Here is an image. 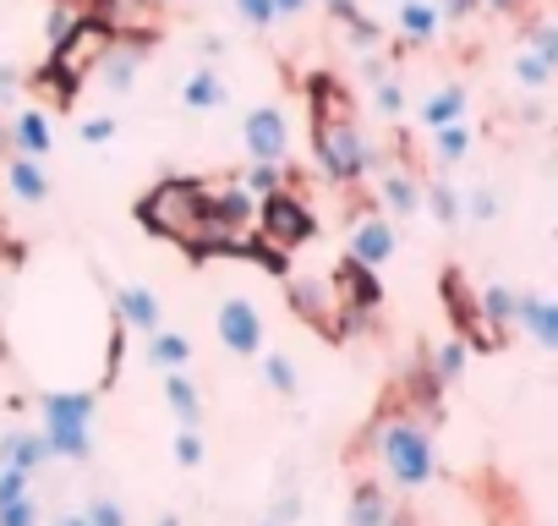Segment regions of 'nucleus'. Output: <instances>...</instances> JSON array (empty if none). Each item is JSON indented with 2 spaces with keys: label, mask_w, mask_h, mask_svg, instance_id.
I'll return each instance as SVG.
<instances>
[{
  "label": "nucleus",
  "mask_w": 558,
  "mask_h": 526,
  "mask_svg": "<svg viewBox=\"0 0 558 526\" xmlns=\"http://www.w3.org/2000/svg\"><path fill=\"white\" fill-rule=\"evenodd\" d=\"M373 455H378V466L389 471V482L405 488V493H422V488L438 477L433 428L416 422V417H384V422L373 428Z\"/></svg>",
  "instance_id": "obj_1"
},
{
  "label": "nucleus",
  "mask_w": 558,
  "mask_h": 526,
  "mask_svg": "<svg viewBox=\"0 0 558 526\" xmlns=\"http://www.w3.org/2000/svg\"><path fill=\"white\" fill-rule=\"evenodd\" d=\"M137 219H143L154 236H165V241L197 252V236H203V219H208V192H203V181H186V176L154 181V187L143 192V203H137Z\"/></svg>",
  "instance_id": "obj_2"
},
{
  "label": "nucleus",
  "mask_w": 558,
  "mask_h": 526,
  "mask_svg": "<svg viewBox=\"0 0 558 526\" xmlns=\"http://www.w3.org/2000/svg\"><path fill=\"white\" fill-rule=\"evenodd\" d=\"M313 154H318V170H324L335 187H356L367 170H378V154H373V143L362 138V127L351 121V110H324V116H313Z\"/></svg>",
  "instance_id": "obj_3"
},
{
  "label": "nucleus",
  "mask_w": 558,
  "mask_h": 526,
  "mask_svg": "<svg viewBox=\"0 0 558 526\" xmlns=\"http://www.w3.org/2000/svg\"><path fill=\"white\" fill-rule=\"evenodd\" d=\"M318 236V214L307 208V198H296L291 187L286 192H274L257 203L252 214V241L268 252V258H296L302 247H313Z\"/></svg>",
  "instance_id": "obj_4"
},
{
  "label": "nucleus",
  "mask_w": 558,
  "mask_h": 526,
  "mask_svg": "<svg viewBox=\"0 0 558 526\" xmlns=\"http://www.w3.org/2000/svg\"><path fill=\"white\" fill-rule=\"evenodd\" d=\"M110 39H116V28H110L105 17H77V28L50 50V72L77 94V88L94 77V67H99V56L110 50Z\"/></svg>",
  "instance_id": "obj_5"
},
{
  "label": "nucleus",
  "mask_w": 558,
  "mask_h": 526,
  "mask_svg": "<svg viewBox=\"0 0 558 526\" xmlns=\"http://www.w3.org/2000/svg\"><path fill=\"white\" fill-rule=\"evenodd\" d=\"M214 335H219V346H225L230 357H241V362H257V351L268 346V330H263V313H257L252 297H225V302L214 308Z\"/></svg>",
  "instance_id": "obj_6"
},
{
  "label": "nucleus",
  "mask_w": 558,
  "mask_h": 526,
  "mask_svg": "<svg viewBox=\"0 0 558 526\" xmlns=\"http://www.w3.org/2000/svg\"><path fill=\"white\" fill-rule=\"evenodd\" d=\"M241 148H246V159L286 165L291 159V116L279 105H252L241 116Z\"/></svg>",
  "instance_id": "obj_7"
},
{
  "label": "nucleus",
  "mask_w": 558,
  "mask_h": 526,
  "mask_svg": "<svg viewBox=\"0 0 558 526\" xmlns=\"http://www.w3.org/2000/svg\"><path fill=\"white\" fill-rule=\"evenodd\" d=\"M143 67H148V39H143V34H121V39H110V50L99 56L94 77H99V88H105L110 99H121V94L137 88Z\"/></svg>",
  "instance_id": "obj_8"
},
{
  "label": "nucleus",
  "mask_w": 558,
  "mask_h": 526,
  "mask_svg": "<svg viewBox=\"0 0 558 526\" xmlns=\"http://www.w3.org/2000/svg\"><path fill=\"white\" fill-rule=\"evenodd\" d=\"M351 263H362V270H384V263L400 252V225L378 208V214H362L356 225H351Z\"/></svg>",
  "instance_id": "obj_9"
},
{
  "label": "nucleus",
  "mask_w": 558,
  "mask_h": 526,
  "mask_svg": "<svg viewBox=\"0 0 558 526\" xmlns=\"http://www.w3.org/2000/svg\"><path fill=\"white\" fill-rule=\"evenodd\" d=\"M291 308H296V319H307V324H318V330H335V319H340L335 280H329V275H296V280H291Z\"/></svg>",
  "instance_id": "obj_10"
},
{
  "label": "nucleus",
  "mask_w": 558,
  "mask_h": 526,
  "mask_svg": "<svg viewBox=\"0 0 558 526\" xmlns=\"http://www.w3.org/2000/svg\"><path fill=\"white\" fill-rule=\"evenodd\" d=\"M110 308H116V319L126 324V330H137V335H154L159 324H165V302H159V291L154 286H116V297H110Z\"/></svg>",
  "instance_id": "obj_11"
},
{
  "label": "nucleus",
  "mask_w": 558,
  "mask_h": 526,
  "mask_svg": "<svg viewBox=\"0 0 558 526\" xmlns=\"http://www.w3.org/2000/svg\"><path fill=\"white\" fill-rule=\"evenodd\" d=\"M99 395L94 390H50L39 395V422L45 428H94Z\"/></svg>",
  "instance_id": "obj_12"
},
{
  "label": "nucleus",
  "mask_w": 558,
  "mask_h": 526,
  "mask_svg": "<svg viewBox=\"0 0 558 526\" xmlns=\"http://www.w3.org/2000/svg\"><path fill=\"white\" fill-rule=\"evenodd\" d=\"M7 138H12V148H17V154H28V159H50V148H56L50 110L17 105V110H12V121H7Z\"/></svg>",
  "instance_id": "obj_13"
},
{
  "label": "nucleus",
  "mask_w": 558,
  "mask_h": 526,
  "mask_svg": "<svg viewBox=\"0 0 558 526\" xmlns=\"http://www.w3.org/2000/svg\"><path fill=\"white\" fill-rule=\"evenodd\" d=\"M514 324L542 346V351H558V302L542 297V291H514Z\"/></svg>",
  "instance_id": "obj_14"
},
{
  "label": "nucleus",
  "mask_w": 558,
  "mask_h": 526,
  "mask_svg": "<svg viewBox=\"0 0 558 526\" xmlns=\"http://www.w3.org/2000/svg\"><path fill=\"white\" fill-rule=\"evenodd\" d=\"M378 208L400 225V219H416L422 214V181L411 176V170H400V165H389V170H378Z\"/></svg>",
  "instance_id": "obj_15"
},
{
  "label": "nucleus",
  "mask_w": 558,
  "mask_h": 526,
  "mask_svg": "<svg viewBox=\"0 0 558 526\" xmlns=\"http://www.w3.org/2000/svg\"><path fill=\"white\" fill-rule=\"evenodd\" d=\"M395 34L405 39V45H438V34H444V12L433 7V0H400V12H395Z\"/></svg>",
  "instance_id": "obj_16"
},
{
  "label": "nucleus",
  "mask_w": 558,
  "mask_h": 526,
  "mask_svg": "<svg viewBox=\"0 0 558 526\" xmlns=\"http://www.w3.org/2000/svg\"><path fill=\"white\" fill-rule=\"evenodd\" d=\"M225 99H230V88H225V77L214 67H192L186 72V83H181V110L186 116H214V110H225Z\"/></svg>",
  "instance_id": "obj_17"
},
{
  "label": "nucleus",
  "mask_w": 558,
  "mask_h": 526,
  "mask_svg": "<svg viewBox=\"0 0 558 526\" xmlns=\"http://www.w3.org/2000/svg\"><path fill=\"white\" fill-rule=\"evenodd\" d=\"M465 110H471V88L465 83H444V88H433L416 105V121H422V132H438L449 121H465Z\"/></svg>",
  "instance_id": "obj_18"
},
{
  "label": "nucleus",
  "mask_w": 558,
  "mask_h": 526,
  "mask_svg": "<svg viewBox=\"0 0 558 526\" xmlns=\"http://www.w3.org/2000/svg\"><path fill=\"white\" fill-rule=\"evenodd\" d=\"M7 187H12V198L17 203H28V208H39V203H50V170H45V159H28V154H12L7 159Z\"/></svg>",
  "instance_id": "obj_19"
},
{
  "label": "nucleus",
  "mask_w": 558,
  "mask_h": 526,
  "mask_svg": "<svg viewBox=\"0 0 558 526\" xmlns=\"http://www.w3.org/2000/svg\"><path fill=\"white\" fill-rule=\"evenodd\" d=\"M56 455L45 444V433L34 428H12V433H0V466H17V471H45Z\"/></svg>",
  "instance_id": "obj_20"
},
{
  "label": "nucleus",
  "mask_w": 558,
  "mask_h": 526,
  "mask_svg": "<svg viewBox=\"0 0 558 526\" xmlns=\"http://www.w3.org/2000/svg\"><path fill=\"white\" fill-rule=\"evenodd\" d=\"M165 406H170V417L181 428H203V390L186 379V368L165 373Z\"/></svg>",
  "instance_id": "obj_21"
},
{
  "label": "nucleus",
  "mask_w": 558,
  "mask_h": 526,
  "mask_svg": "<svg viewBox=\"0 0 558 526\" xmlns=\"http://www.w3.org/2000/svg\"><path fill=\"white\" fill-rule=\"evenodd\" d=\"M389 515H395V499L384 493V482H356L345 526H389Z\"/></svg>",
  "instance_id": "obj_22"
},
{
  "label": "nucleus",
  "mask_w": 558,
  "mask_h": 526,
  "mask_svg": "<svg viewBox=\"0 0 558 526\" xmlns=\"http://www.w3.org/2000/svg\"><path fill=\"white\" fill-rule=\"evenodd\" d=\"M427 138H433V159H438L444 170L465 165V159H471V148H476L471 121H449V127H438V132H427Z\"/></svg>",
  "instance_id": "obj_23"
},
{
  "label": "nucleus",
  "mask_w": 558,
  "mask_h": 526,
  "mask_svg": "<svg viewBox=\"0 0 558 526\" xmlns=\"http://www.w3.org/2000/svg\"><path fill=\"white\" fill-rule=\"evenodd\" d=\"M422 208L444 225V230H460L465 219H460V187L449 181V176H433V181H422Z\"/></svg>",
  "instance_id": "obj_24"
},
{
  "label": "nucleus",
  "mask_w": 558,
  "mask_h": 526,
  "mask_svg": "<svg viewBox=\"0 0 558 526\" xmlns=\"http://www.w3.org/2000/svg\"><path fill=\"white\" fill-rule=\"evenodd\" d=\"M476 313H482V324H487L493 335H504V330L514 324V286L487 280V286L476 291Z\"/></svg>",
  "instance_id": "obj_25"
},
{
  "label": "nucleus",
  "mask_w": 558,
  "mask_h": 526,
  "mask_svg": "<svg viewBox=\"0 0 558 526\" xmlns=\"http://www.w3.org/2000/svg\"><path fill=\"white\" fill-rule=\"evenodd\" d=\"M148 362H154L159 373H175V368L192 362V340H186L181 330H165V324H159V330L148 335Z\"/></svg>",
  "instance_id": "obj_26"
},
{
  "label": "nucleus",
  "mask_w": 558,
  "mask_h": 526,
  "mask_svg": "<svg viewBox=\"0 0 558 526\" xmlns=\"http://www.w3.org/2000/svg\"><path fill=\"white\" fill-rule=\"evenodd\" d=\"M235 181L263 203V198H274V192H286V187H291V170H286V165H268V159H246V170H241Z\"/></svg>",
  "instance_id": "obj_27"
},
{
  "label": "nucleus",
  "mask_w": 558,
  "mask_h": 526,
  "mask_svg": "<svg viewBox=\"0 0 558 526\" xmlns=\"http://www.w3.org/2000/svg\"><path fill=\"white\" fill-rule=\"evenodd\" d=\"M56 461H94V428H39Z\"/></svg>",
  "instance_id": "obj_28"
},
{
  "label": "nucleus",
  "mask_w": 558,
  "mask_h": 526,
  "mask_svg": "<svg viewBox=\"0 0 558 526\" xmlns=\"http://www.w3.org/2000/svg\"><path fill=\"white\" fill-rule=\"evenodd\" d=\"M257 368H263V384H268L274 395H286V401H296V395H302L296 362H291L286 351H257Z\"/></svg>",
  "instance_id": "obj_29"
},
{
  "label": "nucleus",
  "mask_w": 558,
  "mask_h": 526,
  "mask_svg": "<svg viewBox=\"0 0 558 526\" xmlns=\"http://www.w3.org/2000/svg\"><path fill=\"white\" fill-rule=\"evenodd\" d=\"M509 77H514V88H525V94H547V88H553V77H558V67H547L542 56L520 50V56L509 61Z\"/></svg>",
  "instance_id": "obj_30"
},
{
  "label": "nucleus",
  "mask_w": 558,
  "mask_h": 526,
  "mask_svg": "<svg viewBox=\"0 0 558 526\" xmlns=\"http://www.w3.org/2000/svg\"><path fill=\"white\" fill-rule=\"evenodd\" d=\"M465 362H471V346L454 335V340H444V346L433 351V368H427V379H433V384H454V379L465 373Z\"/></svg>",
  "instance_id": "obj_31"
},
{
  "label": "nucleus",
  "mask_w": 558,
  "mask_h": 526,
  "mask_svg": "<svg viewBox=\"0 0 558 526\" xmlns=\"http://www.w3.org/2000/svg\"><path fill=\"white\" fill-rule=\"evenodd\" d=\"M498 192L493 187H471V192H460V219H471V225H493L498 219Z\"/></svg>",
  "instance_id": "obj_32"
},
{
  "label": "nucleus",
  "mask_w": 558,
  "mask_h": 526,
  "mask_svg": "<svg viewBox=\"0 0 558 526\" xmlns=\"http://www.w3.org/2000/svg\"><path fill=\"white\" fill-rule=\"evenodd\" d=\"M373 116H378V121H400V116H405V88H400L395 72H389L384 83H373Z\"/></svg>",
  "instance_id": "obj_33"
},
{
  "label": "nucleus",
  "mask_w": 558,
  "mask_h": 526,
  "mask_svg": "<svg viewBox=\"0 0 558 526\" xmlns=\"http://www.w3.org/2000/svg\"><path fill=\"white\" fill-rule=\"evenodd\" d=\"M525 50H531V56H542L547 67H558V23L536 17V23L525 28Z\"/></svg>",
  "instance_id": "obj_34"
},
{
  "label": "nucleus",
  "mask_w": 558,
  "mask_h": 526,
  "mask_svg": "<svg viewBox=\"0 0 558 526\" xmlns=\"http://www.w3.org/2000/svg\"><path fill=\"white\" fill-rule=\"evenodd\" d=\"M170 450H175V466H186V471H197V466L208 461V439H203V428H181Z\"/></svg>",
  "instance_id": "obj_35"
},
{
  "label": "nucleus",
  "mask_w": 558,
  "mask_h": 526,
  "mask_svg": "<svg viewBox=\"0 0 558 526\" xmlns=\"http://www.w3.org/2000/svg\"><path fill=\"white\" fill-rule=\"evenodd\" d=\"M0 526H45V504L34 493L12 499V504H0Z\"/></svg>",
  "instance_id": "obj_36"
},
{
  "label": "nucleus",
  "mask_w": 558,
  "mask_h": 526,
  "mask_svg": "<svg viewBox=\"0 0 558 526\" xmlns=\"http://www.w3.org/2000/svg\"><path fill=\"white\" fill-rule=\"evenodd\" d=\"M77 17H83V12H72L66 0H56V7H50V17H45V39H50V50H56V45H61V39L77 28Z\"/></svg>",
  "instance_id": "obj_37"
},
{
  "label": "nucleus",
  "mask_w": 558,
  "mask_h": 526,
  "mask_svg": "<svg viewBox=\"0 0 558 526\" xmlns=\"http://www.w3.org/2000/svg\"><path fill=\"white\" fill-rule=\"evenodd\" d=\"M345 39H351L356 56H362V50H384V28L367 23V17H351V23H345Z\"/></svg>",
  "instance_id": "obj_38"
},
{
  "label": "nucleus",
  "mask_w": 558,
  "mask_h": 526,
  "mask_svg": "<svg viewBox=\"0 0 558 526\" xmlns=\"http://www.w3.org/2000/svg\"><path fill=\"white\" fill-rule=\"evenodd\" d=\"M235 17L252 34H263V28H274V0H235Z\"/></svg>",
  "instance_id": "obj_39"
},
{
  "label": "nucleus",
  "mask_w": 558,
  "mask_h": 526,
  "mask_svg": "<svg viewBox=\"0 0 558 526\" xmlns=\"http://www.w3.org/2000/svg\"><path fill=\"white\" fill-rule=\"evenodd\" d=\"M83 515H88V526H126V510H121L110 493L88 499V510H83Z\"/></svg>",
  "instance_id": "obj_40"
},
{
  "label": "nucleus",
  "mask_w": 558,
  "mask_h": 526,
  "mask_svg": "<svg viewBox=\"0 0 558 526\" xmlns=\"http://www.w3.org/2000/svg\"><path fill=\"white\" fill-rule=\"evenodd\" d=\"M23 493H34V471L0 466V504H12V499H23Z\"/></svg>",
  "instance_id": "obj_41"
},
{
  "label": "nucleus",
  "mask_w": 558,
  "mask_h": 526,
  "mask_svg": "<svg viewBox=\"0 0 558 526\" xmlns=\"http://www.w3.org/2000/svg\"><path fill=\"white\" fill-rule=\"evenodd\" d=\"M116 132H121V121H116V116H88V121L77 127V138H83V143H94V148H105Z\"/></svg>",
  "instance_id": "obj_42"
},
{
  "label": "nucleus",
  "mask_w": 558,
  "mask_h": 526,
  "mask_svg": "<svg viewBox=\"0 0 558 526\" xmlns=\"http://www.w3.org/2000/svg\"><path fill=\"white\" fill-rule=\"evenodd\" d=\"M356 77H362L367 88L384 83V77H389V56H384V50H362V56H356Z\"/></svg>",
  "instance_id": "obj_43"
},
{
  "label": "nucleus",
  "mask_w": 558,
  "mask_h": 526,
  "mask_svg": "<svg viewBox=\"0 0 558 526\" xmlns=\"http://www.w3.org/2000/svg\"><path fill=\"white\" fill-rule=\"evenodd\" d=\"M17 99H23V72L12 61H0V110H17Z\"/></svg>",
  "instance_id": "obj_44"
},
{
  "label": "nucleus",
  "mask_w": 558,
  "mask_h": 526,
  "mask_svg": "<svg viewBox=\"0 0 558 526\" xmlns=\"http://www.w3.org/2000/svg\"><path fill=\"white\" fill-rule=\"evenodd\" d=\"M302 510H307V504H302V493H291V488H286V493L274 499V515H268V521H279V526H296V521H302Z\"/></svg>",
  "instance_id": "obj_45"
},
{
  "label": "nucleus",
  "mask_w": 558,
  "mask_h": 526,
  "mask_svg": "<svg viewBox=\"0 0 558 526\" xmlns=\"http://www.w3.org/2000/svg\"><path fill=\"white\" fill-rule=\"evenodd\" d=\"M433 7L444 12V23H471V12H476V0H433Z\"/></svg>",
  "instance_id": "obj_46"
},
{
  "label": "nucleus",
  "mask_w": 558,
  "mask_h": 526,
  "mask_svg": "<svg viewBox=\"0 0 558 526\" xmlns=\"http://www.w3.org/2000/svg\"><path fill=\"white\" fill-rule=\"evenodd\" d=\"M313 12V0H274V23H296Z\"/></svg>",
  "instance_id": "obj_47"
},
{
  "label": "nucleus",
  "mask_w": 558,
  "mask_h": 526,
  "mask_svg": "<svg viewBox=\"0 0 558 526\" xmlns=\"http://www.w3.org/2000/svg\"><path fill=\"white\" fill-rule=\"evenodd\" d=\"M318 7H324L335 23H351V17H362V0H318Z\"/></svg>",
  "instance_id": "obj_48"
},
{
  "label": "nucleus",
  "mask_w": 558,
  "mask_h": 526,
  "mask_svg": "<svg viewBox=\"0 0 558 526\" xmlns=\"http://www.w3.org/2000/svg\"><path fill=\"white\" fill-rule=\"evenodd\" d=\"M197 56H203V67H214V61L225 56V34H203V39H197Z\"/></svg>",
  "instance_id": "obj_49"
},
{
  "label": "nucleus",
  "mask_w": 558,
  "mask_h": 526,
  "mask_svg": "<svg viewBox=\"0 0 558 526\" xmlns=\"http://www.w3.org/2000/svg\"><path fill=\"white\" fill-rule=\"evenodd\" d=\"M476 7L493 17H514V12H525V0H476Z\"/></svg>",
  "instance_id": "obj_50"
},
{
  "label": "nucleus",
  "mask_w": 558,
  "mask_h": 526,
  "mask_svg": "<svg viewBox=\"0 0 558 526\" xmlns=\"http://www.w3.org/2000/svg\"><path fill=\"white\" fill-rule=\"evenodd\" d=\"M50 526H88V515H83V510H61Z\"/></svg>",
  "instance_id": "obj_51"
},
{
  "label": "nucleus",
  "mask_w": 558,
  "mask_h": 526,
  "mask_svg": "<svg viewBox=\"0 0 558 526\" xmlns=\"http://www.w3.org/2000/svg\"><path fill=\"white\" fill-rule=\"evenodd\" d=\"M154 526H181V515H159V521H154Z\"/></svg>",
  "instance_id": "obj_52"
},
{
  "label": "nucleus",
  "mask_w": 558,
  "mask_h": 526,
  "mask_svg": "<svg viewBox=\"0 0 558 526\" xmlns=\"http://www.w3.org/2000/svg\"><path fill=\"white\" fill-rule=\"evenodd\" d=\"M148 7H170V0H148Z\"/></svg>",
  "instance_id": "obj_53"
},
{
  "label": "nucleus",
  "mask_w": 558,
  "mask_h": 526,
  "mask_svg": "<svg viewBox=\"0 0 558 526\" xmlns=\"http://www.w3.org/2000/svg\"><path fill=\"white\" fill-rule=\"evenodd\" d=\"M257 526H279V521H257Z\"/></svg>",
  "instance_id": "obj_54"
},
{
  "label": "nucleus",
  "mask_w": 558,
  "mask_h": 526,
  "mask_svg": "<svg viewBox=\"0 0 558 526\" xmlns=\"http://www.w3.org/2000/svg\"><path fill=\"white\" fill-rule=\"evenodd\" d=\"M0 270H7V252H0Z\"/></svg>",
  "instance_id": "obj_55"
}]
</instances>
